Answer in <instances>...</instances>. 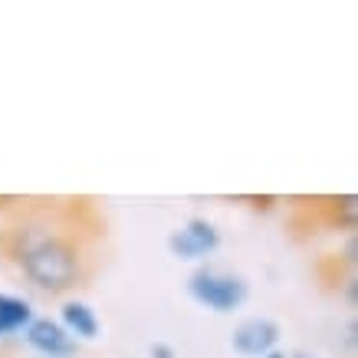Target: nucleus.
<instances>
[{
	"mask_svg": "<svg viewBox=\"0 0 358 358\" xmlns=\"http://www.w3.org/2000/svg\"><path fill=\"white\" fill-rule=\"evenodd\" d=\"M13 257L20 263L23 276L46 293H66L83 276V257H79L76 243L46 227L17 230Z\"/></svg>",
	"mask_w": 358,
	"mask_h": 358,
	"instance_id": "1",
	"label": "nucleus"
},
{
	"mask_svg": "<svg viewBox=\"0 0 358 358\" xmlns=\"http://www.w3.org/2000/svg\"><path fill=\"white\" fill-rule=\"evenodd\" d=\"M187 293H191L194 303L207 306V309H214V313H234L237 306H243L250 289H247V280H243V276L201 266V270L187 280Z\"/></svg>",
	"mask_w": 358,
	"mask_h": 358,
	"instance_id": "2",
	"label": "nucleus"
},
{
	"mask_svg": "<svg viewBox=\"0 0 358 358\" xmlns=\"http://www.w3.org/2000/svg\"><path fill=\"white\" fill-rule=\"evenodd\" d=\"M220 247V230L204 217H191L181 230L168 237V250L178 260H204L207 253Z\"/></svg>",
	"mask_w": 358,
	"mask_h": 358,
	"instance_id": "3",
	"label": "nucleus"
},
{
	"mask_svg": "<svg viewBox=\"0 0 358 358\" xmlns=\"http://www.w3.org/2000/svg\"><path fill=\"white\" fill-rule=\"evenodd\" d=\"M280 342V326L273 319H263V315H253V319H243L234 336H230V345L237 348L240 355L247 358H263L270 355Z\"/></svg>",
	"mask_w": 358,
	"mask_h": 358,
	"instance_id": "4",
	"label": "nucleus"
},
{
	"mask_svg": "<svg viewBox=\"0 0 358 358\" xmlns=\"http://www.w3.org/2000/svg\"><path fill=\"white\" fill-rule=\"evenodd\" d=\"M27 345L36 348L43 358H73L76 355V338L69 336L56 319H33L30 326L23 329Z\"/></svg>",
	"mask_w": 358,
	"mask_h": 358,
	"instance_id": "5",
	"label": "nucleus"
},
{
	"mask_svg": "<svg viewBox=\"0 0 358 358\" xmlns=\"http://www.w3.org/2000/svg\"><path fill=\"white\" fill-rule=\"evenodd\" d=\"M59 326L73 338H96L99 336V315L96 309L83 299H69L59 309Z\"/></svg>",
	"mask_w": 358,
	"mask_h": 358,
	"instance_id": "6",
	"label": "nucleus"
},
{
	"mask_svg": "<svg viewBox=\"0 0 358 358\" xmlns=\"http://www.w3.org/2000/svg\"><path fill=\"white\" fill-rule=\"evenodd\" d=\"M33 322V309L27 299L20 296H10V293H0V338L3 336H13Z\"/></svg>",
	"mask_w": 358,
	"mask_h": 358,
	"instance_id": "7",
	"label": "nucleus"
},
{
	"mask_svg": "<svg viewBox=\"0 0 358 358\" xmlns=\"http://www.w3.org/2000/svg\"><path fill=\"white\" fill-rule=\"evenodd\" d=\"M336 214H338V224L345 230H352L355 227V210H358V197L355 194H345V197H338L336 201Z\"/></svg>",
	"mask_w": 358,
	"mask_h": 358,
	"instance_id": "8",
	"label": "nucleus"
},
{
	"mask_svg": "<svg viewBox=\"0 0 358 358\" xmlns=\"http://www.w3.org/2000/svg\"><path fill=\"white\" fill-rule=\"evenodd\" d=\"M148 352H152V358H178V355H174V348L168 345V342H155Z\"/></svg>",
	"mask_w": 358,
	"mask_h": 358,
	"instance_id": "9",
	"label": "nucleus"
},
{
	"mask_svg": "<svg viewBox=\"0 0 358 358\" xmlns=\"http://www.w3.org/2000/svg\"><path fill=\"white\" fill-rule=\"evenodd\" d=\"M355 253H358V243H355V237H348V243H345V263L348 266H355V260H358Z\"/></svg>",
	"mask_w": 358,
	"mask_h": 358,
	"instance_id": "10",
	"label": "nucleus"
},
{
	"mask_svg": "<svg viewBox=\"0 0 358 358\" xmlns=\"http://www.w3.org/2000/svg\"><path fill=\"white\" fill-rule=\"evenodd\" d=\"M355 293H358V282L348 280L345 282V299H348V306H355Z\"/></svg>",
	"mask_w": 358,
	"mask_h": 358,
	"instance_id": "11",
	"label": "nucleus"
},
{
	"mask_svg": "<svg viewBox=\"0 0 358 358\" xmlns=\"http://www.w3.org/2000/svg\"><path fill=\"white\" fill-rule=\"evenodd\" d=\"M263 358H286V352H280V348H273L270 355H263Z\"/></svg>",
	"mask_w": 358,
	"mask_h": 358,
	"instance_id": "12",
	"label": "nucleus"
},
{
	"mask_svg": "<svg viewBox=\"0 0 358 358\" xmlns=\"http://www.w3.org/2000/svg\"><path fill=\"white\" fill-rule=\"evenodd\" d=\"M286 358H315V355H309V352H293V355H286Z\"/></svg>",
	"mask_w": 358,
	"mask_h": 358,
	"instance_id": "13",
	"label": "nucleus"
}]
</instances>
